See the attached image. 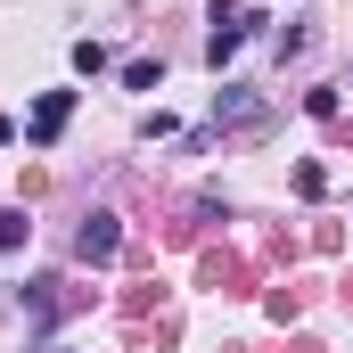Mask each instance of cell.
Instances as JSON below:
<instances>
[{
    "label": "cell",
    "instance_id": "cell-10",
    "mask_svg": "<svg viewBox=\"0 0 353 353\" xmlns=\"http://www.w3.org/2000/svg\"><path fill=\"white\" fill-rule=\"evenodd\" d=\"M8 140H17V123H8V115H0V148H8Z\"/></svg>",
    "mask_w": 353,
    "mask_h": 353
},
{
    "label": "cell",
    "instance_id": "cell-8",
    "mask_svg": "<svg viewBox=\"0 0 353 353\" xmlns=\"http://www.w3.org/2000/svg\"><path fill=\"white\" fill-rule=\"evenodd\" d=\"M157 74H165L157 58H132V66H123V83H132V90H157Z\"/></svg>",
    "mask_w": 353,
    "mask_h": 353
},
{
    "label": "cell",
    "instance_id": "cell-1",
    "mask_svg": "<svg viewBox=\"0 0 353 353\" xmlns=\"http://www.w3.org/2000/svg\"><path fill=\"white\" fill-rule=\"evenodd\" d=\"M66 115H74V90H41V99H33V115H25V140H33V148H50V140L66 132Z\"/></svg>",
    "mask_w": 353,
    "mask_h": 353
},
{
    "label": "cell",
    "instance_id": "cell-6",
    "mask_svg": "<svg viewBox=\"0 0 353 353\" xmlns=\"http://www.w3.org/2000/svg\"><path fill=\"white\" fill-rule=\"evenodd\" d=\"M337 107H345V99H337L329 83H321V90H304V115H312V123H337Z\"/></svg>",
    "mask_w": 353,
    "mask_h": 353
},
{
    "label": "cell",
    "instance_id": "cell-9",
    "mask_svg": "<svg viewBox=\"0 0 353 353\" xmlns=\"http://www.w3.org/2000/svg\"><path fill=\"white\" fill-rule=\"evenodd\" d=\"M296 197H329V173L321 165H296Z\"/></svg>",
    "mask_w": 353,
    "mask_h": 353
},
{
    "label": "cell",
    "instance_id": "cell-4",
    "mask_svg": "<svg viewBox=\"0 0 353 353\" xmlns=\"http://www.w3.org/2000/svg\"><path fill=\"white\" fill-rule=\"evenodd\" d=\"M214 123H239V132H255V123H263V99H255V90H222V99H214Z\"/></svg>",
    "mask_w": 353,
    "mask_h": 353
},
{
    "label": "cell",
    "instance_id": "cell-3",
    "mask_svg": "<svg viewBox=\"0 0 353 353\" xmlns=\"http://www.w3.org/2000/svg\"><path fill=\"white\" fill-rule=\"evenodd\" d=\"M255 25H263V17H230V25H214V41H205V66H230V58H239V41H247Z\"/></svg>",
    "mask_w": 353,
    "mask_h": 353
},
{
    "label": "cell",
    "instance_id": "cell-5",
    "mask_svg": "<svg viewBox=\"0 0 353 353\" xmlns=\"http://www.w3.org/2000/svg\"><path fill=\"white\" fill-rule=\"evenodd\" d=\"M33 239V222H25V205H0V255H17Z\"/></svg>",
    "mask_w": 353,
    "mask_h": 353
},
{
    "label": "cell",
    "instance_id": "cell-2",
    "mask_svg": "<svg viewBox=\"0 0 353 353\" xmlns=\"http://www.w3.org/2000/svg\"><path fill=\"white\" fill-rule=\"evenodd\" d=\"M115 247H123V222H115L107 205H99V214H83V230H74V255H83V263H107Z\"/></svg>",
    "mask_w": 353,
    "mask_h": 353
},
{
    "label": "cell",
    "instance_id": "cell-7",
    "mask_svg": "<svg viewBox=\"0 0 353 353\" xmlns=\"http://www.w3.org/2000/svg\"><path fill=\"white\" fill-rule=\"evenodd\" d=\"M74 74H107V41H74Z\"/></svg>",
    "mask_w": 353,
    "mask_h": 353
}]
</instances>
